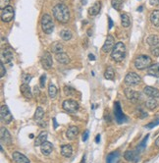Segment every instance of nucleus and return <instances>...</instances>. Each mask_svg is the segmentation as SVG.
<instances>
[{
  "label": "nucleus",
  "instance_id": "nucleus-39",
  "mask_svg": "<svg viewBox=\"0 0 159 163\" xmlns=\"http://www.w3.org/2000/svg\"><path fill=\"white\" fill-rule=\"evenodd\" d=\"M151 53L153 56L159 57V43L155 46H153V47H151Z\"/></svg>",
  "mask_w": 159,
  "mask_h": 163
},
{
  "label": "nucleus",
  "instance_id": "nucleus-13",
  "mask_svg": "<svg viewBox=\"0 0 159 163\" xmlns=\"http://www.w3.org/2000/svg\"><path fill=\"white\" fill-rule=\"evenodd\" d=\"M115 46V39L112 36H108L105 40V42L102 46V51L104 52V53H108V52L112 51L113 48H114Z\"/></svg>",
  "mask_w": 159,
  "mask_h": 163
},
{
  "label": "nucleus",
  "instance_id": "nucleus-3",
  "mask_svg": "<svg viewBox=\"0 0 159 163\" xmlns=\"http://www.w3.org/2000/svg\"><path fill=\"white\" fill-rule=\"evenodd\" d=\"M134 64L138 70H144L146 68L148 69L151 65V58L147 55H139L135 59Z\"/></svg>",
  "mask_w": 159,
  "mask_h": 163
},
{
  "label": "nucleus",
  "instance_id": "nucleus-49",
  "mask_svg": "<svg viewBox=\"0 0 159 163\" xmlns=\"http://www.w3.org/2000/svg\"><path fill=\"white\" fill-rule=\"evenodd\" d=\"M149 2L151 5H155V4H158V0H149Z\"/></svg>",
  "mask_w": 159,
  "mask_h": 163
},
{
  "label": "nucleus",
  "instance_id": "nucleus-8",
  "mask_svg": "<svg viewBox=\"0 0 159 163\" xmlns=\"http://www.w3.org/2000/svg\"><path fill=\"white\" fill-rule=\"evenodd\" d=\"M62 107H63L65 111L69 112V113H76L80 108V105H79V103L75 100L67 99L62 103Z\"/></svg>",
  "mask_w": 159,
  "mask_h": 163
},
{
  "label": "nucleus",
  "instance_id": "nucleus-47",
  "mask_svg": "<svg viewBox=\"0 0 159 163\" xmlns=\"http://www.w3.org/2000/svg\"><path fill=\"white\" fill-rule=\"evenodd\" d=\"M33 92H35V95H39V89H38V86H35L33 88Z\"/></svg>",
  "mask_w": 159,
  "mask_h": 163
},
{
  "label": "nucleus",
  "instance_id": "nucleus-18",
  "mask_svg": "<svg viewBox=\"0 0 159 163\" xmlns=\"http://www.w3.org/2000/svg\"><path fill=\"white\" fill-rule=\"evenodd\" d=\"M20 90L22 92V95H24V97H26L27 99H31L32 97V90L30 88V86L28 84H23L20 88Z\"/></svg>",
  "mask_w": 159,
  "mask_h": 163
},
{
  "label": "nucleus",
  "instance_id": "nucleus-33",
  "mask_svg": "<svg viewBox=\"0 0 159 163\" xmlns=\"http://www.w3.org/2000/svg\"><path fill=\"white\" fill-rule=\"evenodd\" d=\"M111 5L116 11H121L123 8V0H111Z\"/></svg>",
  "mask_w": 159,
  "mask_h": 163
},
{
  "label": "nucleus",
  "instance_id": "nucleus-23",
  "mask_svg": "<svg viewBox=\"0 0 159 163\" xmlns=\"http://www.w3.org/2000/svg\"><path fill=\"white\" fill-rule=\"evenodd\" d=\"M79 135V128L76 126H72L66 132V137L69 139H74Z\"/></svg>",
  "mask_w": 159,
  "mask_h": 163
},
{
  "label": "nucleus",
  "instance_id": "nucleus-14",
  "mask_svg": "<svg viewBox=\"0 0 159 163\" xmlns=\"http://www.w3.org/2000/svg\"><path fill=\"white\" fill-rule=\"evenodd\" d=\"M1 57H2V60L6 64L11 63L13 60V51H12V49H11L10 47L3 48V50L1 52Z\"/></svg>",
  "mask_w": 159,
  "mask_h": 163
},
{
  "label": "nucleus",
  "instance_id": "nucleus-27",
  "mask_svg": "<svg viewBox=\"0 0 159 163\" xmlns=\"http://www.w3.org/2000/svg\"><path fill=\"white\" fill-rule=\"evenodd\" d=\"M150 22L151 24L154 27H159V10H154L152 11V13L150 14Z\"/></svg>",
  "mask_w": 159,
  "mask_h": 163
},
{
  "label": "nucleus",
  "instance_id": "nucleus-51",
  "mask_svg": "<svg viewBox=\"0 0 159 163\" xmlns=\"http://www.w3.org/2000/svg\"><path fill=\"white\" fill-rule=\"evenodd\" d=\"M53 123H54V129H56V128H57V126H58V124H57V122H56L55 118H53Z\"/></svg>",
  "mask_w": 159,
  "mask_h": 163
},
{
  "label": "nucleus",
  "instance_id": "nucleus-17",
  "mask_svg": "<svg viewBox=\"0 0 159 163\" xmlns=\"http://www.w3.org/2000/svg\"><path fill=\"white\" fill-rule=\"evenodd\" d=\"M12 158L16 163H30V160L27 156L22 154L19 151H15L12 154Z\"/></svg>",
  "mask_w": 159,
  "mask_h": 163
},
{
  "label": "nucleus",
  "instance_id": "nucleus-56",
  "mask_svg": "<svg viewBox=\"0 0 159 163\" xmlns=\"http://www.w3.org/2000/svg\"><path fill=\"white\" fill-rule=\"evenodd\" d=\"M30 138H31V139H33V135H32H32H30Z\"/></svg>",
  "mask_w": 159,
  "mask_h": 163
},
{
  "label": "nucleus",
  "instance_id": "nucleus-12",
  "mask_svg": "<svg viewBox=\"0 0 159 163\" xmlns=\"http://www.w3.org/2000/svg\"><path fill=\"white\" fill-rule=\"evenodd\" d=\"M125 95L129 100L132 102H138L140 99V94L138 91H135L132 89H126L125 90Z\"/></svg>",
  "mask_w": 159,
  "mask_h": 163
},
{
  "label": "nucleus",
  "instance_id": "nucleus-11",
  "mask_svg": "<svg viewBox=\"0 0 159 163\" xmlns=\"http://www.w3.org/2000/svg\"><path fill=\"white\" fill-rule=\"evenodd\" d=\"M124 158L129 162L137 163L140 161V152L137 149L135 150H127L124 154Z\"/></svg>",
  "mask_w": 159,
  "mask_h": 163
},
{
  "label": "nucleus",
  "instance_id": "nucleus-45",
  "mask_svg": "<svg viewBox=\"0 0 159 163\" xmlns=\"http://www.w3.org/2000/svg\"><path fill=\"white\" fill-rule=\"evenodd\" d=\"M0 69H1V74H0V76H1V78H2V77H4L5 73H6V70H5V68H4V63L3 62H1V66H0Z\"/></svg>",
  "mask_w": 159,
  "mask_h": 163
},
{
  "label": "nucleus",
  "instance_id": "nucleus-22",
  "mask_svg": "<svg viewBox=\"0 0 159 163\" xmlns=\"http://www.w3.org/2000/svg\"><path fill=\"white\" fill-rule=\"evenodd\" d=\"M61 154L62 156L66 157V158H69L73 154V148L70 144H63L61 147Z\"/></svg>",
  "mask_w": 159,
  "mask_h": 163
},
{
  "label": "nucleus",
  "instance_id": "nucleus-29",
  "mask_svg": "<svg viewBox=\"0 0 159 163\" xmlns=\"http://www.w3.org/2000/svg\"><path fill=\"white\" fill-rule=\"evenodd\" d=\"M158 106V102L156 98H149L148 100L145 101V107L148 110H154Z\"/></svg>",
  "mask_w": 159,
  "mask_h": 163
},
{
  "label": "nucleus",
  "instance_id": "nucleus-30",
  "mask_svg": "<svg viewBox=\"0 0 159 163\" xmlns=\"http://www.w3.org/2000/svg\"><path fill=\"white\" fill-rule=\"evenodd\" d=\"M146 43L150 45L151 47H153V46H155L159 43V38L155 34H150V36L146 38Z\"/></svg>",
  "mask_w": 159,
  "mask_h": 163
},
{
  "label": "nucleus",
  "instance_id": "nucleus-54",
  "mask_svg": "<svg viewBox=\"0 0 159 163\" xmlns=\"http://www.w3.org/2000/svg\"><path fill=\"white\" fill-rule=\"evenodd\" d=\"M141 10H143V7H141V6H140V8L138 9V11H140V12H141Z\"/></svg>",
  "mask_w": 159,
  "mask_h": 163
},
{
  "label": "nucleus",
  "instance_id": "nucleus-4",
  "mask_svg": "<svg viewBox=\"0 0 159 163\" xmlns=\"http://www.w3.org/2000/svg\"><path fill=\"white\" fill-rule=\"evenodd\" d=\"M41 24L42 31H43L45 33H47V34L52 33V32H53V30H54V24H53L52 18L50 17V15L44 14V15L42 16V18H41Z\"/></svg>",
  "mask_w": 159,
  "mask_h": 163
},
{
  "label": "nucleus",
  "instance_id": "nucleus-32",
  "mask_svg": "<svg viewBox=\"0 0 159 163\" xmlns=\"http://www.w3.org/2000/svg\"><path fill=\"white\" fill-rule=\"evenodd\" d=\"M121 23L124 28H129L131 25V20L128 14H122L121 15Z\"/></svg>",
  "mask_w": 159,
  "mask_h": 163
},
{
  "label": "nucleus",
  "instance_id": "nucleus-26",
  "mask_svg": "<svg viewBox=\"0 0 159 163\" xmlns=\"http://www.w3.org/2000/svg\"><path fill=\"white\" fill-rule=\"evenodd\" d=\"M51 48V51L53 52V53H56V54H59V53H62L64 50V47H63V44L58 42H55L51 44L50 46Z\"/></svg>",
  "mask_w": 159,
  "mask_h": 163
},
{
  "label": "nucleus",
  "instance_id": "nucleus-35",
  "mask_svg": "<svg viewBox=\"0 0 159 163\" xmlns=\"http://www.w3.org/2000/svg\"><path fill=\"white\" fill-rule=\"evenodd\" d=\"M148 137H149V135H146V136L144 137V139L140 143V144L137 147V150L139 151V152H140V151H143V150L145 148V147H146V143H147V139H148Z\"/></svg>",
  "mask_w": 159,
  "mask_h": 163
},
{
  "label": "nucleus",
  "instance_id": "nucleus-19",
  "mask_svg": "<svg viewBox=\"0 0 159 163\" xmlns=\"http://www.w3.org/2000/svg\"><path fill=\"white\" fill-rule=\"evenodd\" d=\"M41 150L43 155H49L53 150V145L49 142H45L41 145Z\"/></svg>",
  "mask_w": 159,
  "mask_h": 163
},
{
  "label": "nucleus",
  "instance_id": "nucleus-48",
  "mask_svg": "<svg viewBox=\"0 0 159 163\" xmlns=\"http://www.w3.org/2000/svg\"><path fill=\"white\" fill-rule=\"evenodd\" d=\"M88 58H89V60H92V61L95 60V56L93 54H88Z\"/></svg>",
  "mask_w": 159,
  "mask_h": 163
},
{
  "label": "nucleus",
  "instance_id": "nucleus-5",
  "mask_svg": "<svg viewBox=\"0 0 159 163\" xmlns=\"http://www.w3.org/2000/svg\"><path fill=\"white\" fill-rule=\"evenodd\" d=\"M114 116H115V119L116 122L118 124H123V123H126L128 121L126 115H125L122 111V108L120 105V102L116 101L114 103Z\"/></svg>",
  "mask_w": 159,
  "mask_h": 163
},
{
  "label": "nucleus",
  "instance_id": "nucleus-28",
  "mask_svg": "<svg viewBox=\"0 0 159 163\" xmlns=\"http://www.w3.org/2000/svg\"><path fill=\"white\" fill-rule=\"evenodd\" d=\"M55 58H56V60L61 64H68L70 62V57L66 53H64V52H62V53H59V54H56Z\"/></svg>",
  "mask_w": 159,
  "mask_h": 163
},
{
  "label": "nucleus",
  "instance_id": "nucleus-57",
  "mask_svg": "<svg viewBox=\"0 0 159 163\" xmlns=\"http://www.w3.org/2000/svg\"><path fill=\"white\" fill-rule=\"evenodd\" d=\"M158 6H159V0H158Z\"/></svg>",
  "mask_w": 159,
  "mask_h": 163
},
{
  "label": "nucleus",
  "instance_id": "nucleus-38",
  "mask_svg": "<svg viewBox=\"0 0 159 163\" xmlns=\"http://www.w3.org/2000/svg\"><path fill=\"white\" fill-rule=\"evenodd\" d=\"M64 92L67 96H71L76 92V90H74L73 88H71V86H64Z\"/></svg>",
  "mask_w": 159,
  "mask_h": 163
},
{
  "label": "nucleus",
  "instance_id": "nucleus-20",
  "mask_svg": "<svg viewBox=\"0 0 159 163\" xmlns=\"http://www.w3.org/2000/svg\"><path fill=\"white\" fill-rule=\"evenodd\" d=\"M120 159V153L119 151H113L110 152L106 157V163H118Z\"/></svg>",
  "mask_w": 159,
  "mask_h": 163
},
{
  "label": "nucleus",
  "instance_id": "nucleus-34",
  "mask_svg": "<svg viewBox=\"0 0 159 163\" xmlns=\"http://www.w3.org/2000/svg\"><path fill=\"white\" fill-rule=\"evenodd\" d=\"M44 116V110L41 107H37L35 113V120L36 121H41Z\"/></svg>",
  "mask_w": 159,
  "mask_h": 163
},
{
  "label": "nucleus",
  "instance_id": "nucleus-21",
  "mask_svg": "<svg viewBox=\"0 0 159 163\" xmlns=\"http://www.w3.org/2000/svg\"><path fill=\"white\" fill-rule=\"evenodd\" d=\"M101 10V2L100 1H96L93 3L92 7H89L88 9V14L90 16H96Z\"/></svg>",
  "mask_w": 159,
  "mask_h": 163
},
{
  "label": "nucleus",
  "instance_id": "nucleus-31",
  "mask_svg": "<svg viewBox=\"0 0 159 163\" xmlns=\"http://www.w3.org/2000/svg\"><path fill=\"white\" fill-rule=\"evenodd\" d=\"M104 78L106 80H110V81H113L115 79V71L114 69L112 67H108L106 69V71L104 73Z\"/></svg>",
  "mask_w": 159,
  "mask_h": 163
},
{
  "label": "nucleus",
  "instance_id": "nucleus-37",
  "mask_svg": "<svg viewBox=\"0 0 159 163\" xmlns=\"http://www.w3.org/2000/svg\"><path fill=\"white\" fill-rule=\"evenodd\" d=\"M48 95L51 98H54L57 95V89H56V86L52 84H50L48 86Z\"/></svg>",
  "mask_w": 159,
  "mask_h": 163
},
{
  "label": "nucleus",
  "instance_id": "nucleus-25",
  "mask_svg": "<svg viewBox=\"0 0 159 163\" xmlns=\"http://www.w3.org/2000/svg\"><path fill=\"white\" fill-rule=\"evenodd\" d=\"M147 73L150 76H153V77L159 78V63H155L150 65L149 68L147 69Z\"/></svg>",
  "mask_w": 159,
  "mask_h": 163
},
{
  "label": "nucleus",
  "instance_id": "nucleus-1",
  "mask_svg": "<svg viewBox=\"0 0 159 163\" xmlns=\"http://www.w3.org/2000/svg\"><path fill=\"white\" fill-rule=\"evenodd\" d=\"M54 18L62 24H67L70 20V11L65 4L58 3L52 9Z\"/></svg>",
  "mask_w": 159,
  "mask_h": 163
},
{
  "label": "nucleus",
  "instance_id": "nucleus-10",
  "mask_svg": "<svg viewBox=\"0 0 159 163\" xmlns=\"http://www.w3.org/2000/svg\"><path fill=\"white\" fill-rule=\"evenodd\" d=\"M41 63L45 70L51 69V67H52V65H53V59H52V56H51L49 52H44V53L42 54V56L41 58Z\"/></svg>",
  "mask_w": 159,
  "mask_h": 163
},
{
  "label": "nucleus",
  "instance_id": "nucleus-40",
  "mask_svg": "<svg viewBox=\"0 0 159 163\" xmlns=\"http://www.w3.org/2000/svg\"><path fill=\"white\" fill-rule=\"evenodd\" d=\"M32 80V76L30 74H24L23 75V82L24 84H29Z\"/></svg>",
  "mask_w": 159,
  "mask_h": 163
},
{
  "label": "nucleus",
  "instance_id": "nucleus-52",
  "mask_svg": "<svg viewBox=\"0 0 159 163\" xmlns=\"http://www.w3.org/2000/svg\"><path fill=\"white\" fill-rule=\"evenodd\" d=\"M155 145H156L157 148H159V137L156 139V141H155Z\"/></svg>",
  "mask_w": 159,
  "mask_h": 163
},
{
  "label": "nucleus",
  "instance_id": "nucleus-15",
  "mask_svg": "<svg viewBox=\"0 0 159 163\" xmlns=\"http://www.w3.org/2000/svg\"><path fill=\"white\" fill-rule=\"evenodd\" d=\"M0 136H1V142L5 143L6 144L10 145L12 143V138H11L10 133L8 132L7 129H5L4 127L1 128V130H0Z\"/></svg>",
  "mask_w": 159,
  "mask_h": 163
},
{
  "label": "nucleus",
  "instance_id": "nucleus-6",
  "mask_svg": "<svg viewBox=\"0 0 159 163\" xmlns=\"http://www.w3.org/2000/svg\"><path fill=\"white\" fill-rule=\"evenodd\" d=\"M0 117H1V121L5 124H10L13 121V116L6 104H2L0 107Z\"/></svg>",
  "mask_w": 159,
  "mask_h": 163
},
{
  "label": "nucleus",
  "instance_id": "nucleus-43",
  "mask_svg": "<svg viewBox=\"0 0 159 163\" xmlns=\"http://www.w3.org/2000/svg\"><path fill=\"white\" fill-rule=\"evenodd\" d=\"M45 80H46V76L42 75L41 79H39V85H41V88H44L45 86Z\"/></svg>",
  "mask_w": 159,
  "mask_h": 163
},
{
  "label": "nucleus",
  "instance_id": "nucleus-36",
  "mask_svg": "<svg viewBox=\"0 0 159 163\" xmlns=\"http://www.w3.org/2000/svg\"><path fill=\"white\" fill-rule=\"evenodd\" d=\"M60 37L64 40H70L72 38V33L69 30H63L60 32Z\"/></svg>",
  "mask_w": 159,
  "mask_h": 163
},
{
  "label": "nucleus",
  "instance_id": "nucleus-41",
  "mask_svg": "<svg viewBox=\"0 0 159 163\" xmlns=\"http://www.w3.org/2000/svg\"><path fill=\"white\" fill-rule=\"evenodd\" d=\"M157 125H159V119H156V120H154L153 122H151V123L145 125V128H148V129H152V128H154V127L157 126Z\"/></svg>",
  "mask_w": 159,
  "mask_h": 163
},
{
  "label": "nucleus",
  "instance_id": "nucleus-16",
  "mask_svg": "<svg viewBox=\"0 0 159 163\" xmlns=\"http://www.w3.org/2000/svg\"><path fill=\"white\" fill-rule=\"evenodd\" d=\"M144 92L150 98H159V90L153 86H147L144 89Z\"/></svg>",
  "mask_w": 159,
  "mask_h": 163
},
{
  "label": "nucleus",
  "instance_id": "nucleus-46",
  "mask_svg": "<svg viewBox=\"0 0 159 163\" xmlns=\"http://www.w3.org/2000/svg\"><path fill=\"white\" fill-rule=\"evenodd\" d=\"M108 23H109V25H108V29H109V30H111L112 27H113V21H112V19L110 18V17H108Z\"/></svg>",
  "mask_w": 159,
  "mask_h": 163
},
{
  "label": "nucleus",
  "instance_id": "nucleus-7",
  "mask_svg": "<svg viewBox=\"0 0 159 163\" xmlns=\"http://www.w3.org/2000/svg\"><path fill=\"white\" fill-rule=\"evenodd\" d=\"M140 82H141V78L135 72H130L126 75V77H125V84L130 86H138Z\"/></svg>",
  "mask_w": 159,
  "mask_h": 163
},
{
  "label": "nucleus",
  "instance_id": "nucleus-50",
  "mask_svg": "<svg viewBox=\"0 0 159 163\" xmlns=\"http://www.w3.org/2000/svg\"><path fill=\"white\" fill-rule=\"evenodd\" d=\"M99 142H100V135H97V136H96V138H95V143H98Z\"/></svg>",
  "mask_w": 159,
  "mask_h": 163
},
{
  "label": "nucleus",
  "instance_id": "nucleus-44",
  "mask_svg": "<svg viewBox=\"0 0 159 163\" xmlns=\"http://www.w3.org/2000/svg\"><path fill=\"white\" fill-rule=\"evenodd\" d=\"M88 135H89V132H88V130H87L86 132H84V135H83V138H82L83 142H87V141H88Z\"/></svg>",
  "mask_w": 159,
  "mask_h": 163
},
{
  "label": "nucleus",
  "instance_id": "nucleus-9",
  "mask_svg": "<svg viewBox=\"0 0 159 163\" xmlns=\"http://www.w3.org/2000/svg\"><path fill=\"white\" fill-rule=\"evenodd\" d=\"M14 18V9L12 6H7L1 9V20L5 23H9Z\"/></svg>",
  "mask_w": 159,
  "mask_h": 163
},
{
  "label": "nucleus",
  "instance_id": "nucleus-24",
  "mask_svg": "<svg viewBox=\"0 0 159 163\" xmlns=\"http://www.w3.org/2000/svg\"><path fill=\"white\" fill-rule=\"evenodd\" d=\"M46 139H47V133L45 132V131H42L39 135L37 137L36 139V141H35V145L36 147H41V145L46 142Z\"/></svg>",
  "mask_w": 159,
  "mask_h": 163
},
{
  "label": "nucleus",
  "instance_id": "nucleus-55",
  "mask_svg": "<svg viewBox=\"0 0 159 163\" xmlns=\"http://www.w3.org/2000/svg\"><path fill=\"white\" fill-rule=\"evenodd\" d=\"M81 163H84V156L83 157V159H82V162Z\"/></svg>",
  "mask_w": 159,
  "mask_h": 163
},
{
  "label": "nucleus",
  "instance_id": "nucleus-53",
  "mask_svg": "<svg viewBox=\"0 0 159 163\" xmlns=\"http://www.w3.org/2000/svg\"><path fill=\"white\" fill-rule=\"evenodd\" d=\"M88 36H89V37H92V33H90V30L88 31Z\"/></svg>",
  "mask_w": 159,
  "mask_h": 163
},
{
  "label": "nucleus",
  "instance_id": "nucleus-42",
  "mask_svg": "<svg viewBox=\"0 0 159 163\" xmlns=\"http://www.w3.org/2000/svg\"><path fill=\"white\" fill-rule=\"evenodd\" d=\"M9 3L10 0H0V7H1V9H4L5 7L9 6Z\"/></svg>",
  "mask_w": 159,
  "mask_h": 163
},
{
  "label": "nucleus",
  "instance_id": "nucleus-2",
  "mask_svg": "<svg viewBox=\"0 0 159 163\" xmlns=\"http://www.w3.org/2000/svg\"><path fill=\"white\" fill-rule=\"evenodd\" d=\"M126 45L119 42L115 44L114 48L111 51V58L115 62H122L126 57Z\"/></svg>",
  "mask_w": 159,
  "mask_h": 163
}]
</instances>
